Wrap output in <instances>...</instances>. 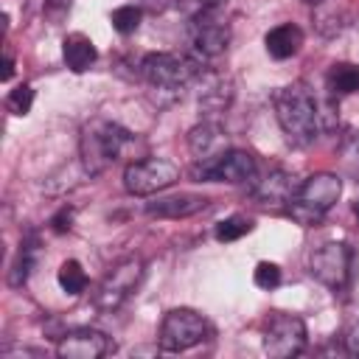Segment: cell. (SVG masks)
<instances>
[{"instance_id": "29", "label": "cell", "mask_w": 359, "mask_h": 359, "mask_svg": "<svg viewBox=\"0 0 359 359\" xmlns=\"http://www.w3.org/2000/svg\"><path fill=\"white\" fill-rule=\"evenodd\" d=\"M171 3H174V0H137V6H140L143 11H149V14H163Z\"/></svg>"}, {"instance_id": "23", "label": "cell", "mask_w": 359, "mask_h": 359, "mask_svg": "<svg viewBox=\"0 0 359 359\" xmlns=\"http://www.w3.org/2000/svg\"><path fill=\"white\" fill-rule=\"evenodd\" d=\"M140 20H143V8H140V6H118V8L112 11V17H109L112 28H115L118 34H123V36L135 34L137 25H140Z\"/></svg>"}, {"instance_id": "30", "label": "cell", "mask_w": 359, "mask_h": 359, "mask_svg": "<svg viewBox=\"0 0 359 359\" xmlns=\"http://www.w3.org/2000/svg\"><path fill=\"white\" fill-rule=\"evenodd\" d=\"M11 73H14V59H11V53H6V59H3V73H0V79H3V81H8V79H11Z\"/></svg>"}, {"instance_id": "11", "label": "cell", "mask_w": 359, "mask_h": 359, "mask_svg": "<svg viewBox=\"0 0 359 359\" xmlns=\"http://www.w3.org/2000/svg\"><path fill=\"white\" fill-rule=\"evenodd\" d=\"M180 180V168L171 160L163 157H146V160H135L123 168V188L132 196H151L165 191L168 185H174Z\"/></svg>"}, {"instance_id": "5", "label": "cell", "mask_w": 359, "mask_h": 359, "mask_svg": "<svg viewBox=\"0 0 359 359\" xmlns=\"http://www.w3.org/2000/svg\"><path fill=\"white\" fill-rule=\"evenodd\" d=\"M143 272H146V264L140 255H126L121 261H115L107 275L98 280L95 292H93V303L98 311H115L121 309L129 294L137 289V283L143 280Z\"/></svg>"}, {"instance_id": "19", "label": "cell", "mask_w": 359, "mask_h": 359, "mask_svg": "<svg viewBox=\"0 0 359 359\" xmlns=\"http://www.w3.org/2000/svg\"><path fill=\"white\" fill-rule=\"evenodd\" d=\"M36 261H39V238H36V233H28V236L20 241L17 258H14L11 269H8V283H11V286H22V283L31 278Z\"/></svg>"}, {"instance_id": "15", "label": "cell", "mask_w": 359, "mask_h": 359, "mask_svg": "<svg viewBox=\"0 0 359 359\" xmlns=\"http://www.w3.org/2000/svg\"><path fill=\"white\" fill-rule=\"evenodd\" d=\"M292 194H294V185H292V177L286 174V171H280V168H272V171H266L264 177H252V182H250V196L258 202V205H289V199H292Z\"/></svg>"}, {"instance_id": "32", "label": "cell", "mask_w": 359, "mask_h": 359, "mask_svg": "<svg viewBox=\"0 0 359 359\" xmlns=\"http://www.w3.org/2000/svg\"><path fill=\"white\" fill-rule=\"evenodd\" d=\"M353 216H356V222H359V199L353 202Z\"/></svg>"}, {"instance_id": "25", "label": "cell", "mask_w": 359, "mask_h": 359, "mask_svg": "<svg viewBox=\"0 0 359 359\" xmlns=\"http://www.w3.org/2000/svg\"><path fill=\"white\" fill-rule=\"evenodd\" d=\"M31 104H34V87L31 84H17L8 93V98H6V107L14 115H28L31 112Z\"/></svg>"}, {"instance_id": "3", "label": "cell", "mask_w": 359, "mask_h": 359, "mask_svg": "<svg viewBox=\"0 0 359 359\" xmlns=\"http://www.w3.org/2000/svg\"><path fill=\"white\" fill-rule=\"evenodd\" d=\"M132 137L135 135L129 129H123L121 123L107 121V118H93L90 123H84L81 140H79L84 174H90V177L104 174L123 154V149L132 143Z\"/></svg>"}, {"instance_id": "27", "label": "cell", "mask_w": 359, "mask_h": 359, "mask_svg": "<svg viewBox=\"0 0 359 359\" xmlns=\"http://www.w3.org/2000/svg\"><path fill=\"white\" fill-rule=\"evenodd\" d=\"M73 219H76V210H73L70 205H62V208L53 213V219H50V230H53V233H70Z\"/></svg>"}, {"instance_id": "33", "label": "cell", "mask_w": 359, "mask_h": 359, "mask_svg": "<svg viewBox=\"0 0 359 359\" xmlns=\"http://www.w3.org/2000/svg\"><path fill=\"white\" fill-rule=\"evenodd\" d=\"M303 3H309V6H320V3H325V0H303Z\"/></svg>"}, {"instance_id": "9", "label": "cell", "mask_w": 359, "mask_h": 359, "mask_svg": "<svg viewBox=\"0 0 359 359\" xmlns=\"http://www.w3.org/2000/svg\"><path fill=\"white\" fill-rule=\"evenodd\" d=\"M309 342L306 334V323L297 314H286V311H272L264 323V351L275 359H289L303 353Z\"/></svg>"}, {"instance_id": "16", "label": "cell", "mask_w": 359, "mask_h": 359, "mask_svg": "<svg viewBox=\"0 0 359 359\" xmlns=\"http://www.w3.org/2000/svg\"><path fill=\"white\" fill-rule=\"evenodd\" d=\"M205 208H208V199L199 194H171V196H160V199L149 202L146 213L157 216V219H188Z\"/></svg>"}, {"instance_id": "24", "label": "cell", "mask_w": 359, "mask_h": 359, "mask_svg": "<svg viewBox=\"0 0 359 359\" xmlns=\"http://www.w3.org/2000/svg\"><path fill=\"white\" fill-rule=\"evenodd\" d=\"M252 230V219H247V216H227V219H222L219 224H216V230H213V236L219 238V241H236V238H241V236H247Z\"/></svg>"}, {"instance_id": "13", "label": "cell", "mask_w": 359, "mask_h": 359, "mask_svg": "<svg viewBox=\"0 0 359 359\" xmlns=\"http://www.w3.org/2000/svg\"><path fill=\"white\" fill-rule=\"evenodd\" d=\"M196 84H199V109L208 118H219L233 101V81L219 70H202Z\"/></svg>"}, {"instance_id": "26", "label": "cell", "mask_w": 359, "mask_h": 359, "mask_svg": "<svg viewBox=\"0 0 359 359\" xmlns=\"http://www.w3.org/2000/svg\"><path fill=\"white\" fill-rule=\"evenodd\" d=\"M252 280H255L258 289H266L269 292V289H275L280 283V266L272 264V261H261L255 266V272H252Z\"/></svg>"}, {"instance_id": "8", "label": "cell", "mask_w": 359, "mask_h": 359, "mask_svg": "<svg viewBox=\"0 0 359 359\" xmlns=\"http://www.w3.org/2000/svg\"><path fill=\"white\" fill-rule=\"evenodd\" d=\"M309 272L317 278L323 286L342 292L351 283L353 272V250L342 241H325L309 255Z\"/></svg>"}, {"instance_id": "35", "label": "cell", "mask_w": 359, "mask_h": 359, "mask_svg": "<svg viewBox=\"0 0 359 359\" xmlns=\"http://www.w3.org/2000/svg\"><path fill=\"white\" fill-rule=\"evenodd\" d=\"M356 182H359V180H356Z\"/></svg>"}, {"instance_id": "21", "label": "cell", "mask_w": 359, "mask_h": 359, "mask_svg": "<svg viewBox=\"0 0 359 359\" xmlns=\"http://www.w3.org/2000/svg\"><path fill=\"white\" fill-rule=\"evenodd\" d=\"M56 280H59L62 292H65V294H73V297L87 289V272L81 269V264H79L76 258H70V261H65V264L59 266Z\"/></svg>"}, {"instance_id": "4", "label": "cell", "mask_w": 359, "mask_h": 359, "mask_svg": "<svg viewBox=\"0 0 359 359\" xmlns=\"http://www.w3.org/2000/svg\"><path fill=\"white\" fill-rule=\"evenodd\" d=\"M342 194V180L339 174H331V171H320V174H311L306 177L292 199H289V216L294 222H300L303 227H311V224H320L323 216L337 205Z\"/></svg>"}, {"instance_id": "7", "label": "cell", "mask_w": 359, "mask_h": 359, "mask_svg": "<svg viewBox=\"0 0 359 359\" xmlns=\"http://www.w3.org/2000/svg\"><path fill=\"white\" fill-rule=\"evenodd\" d=\"M185 34H188V45H191L194 56H199V59H213V56L224 53L230 45V25L219 17V8L202 6L188 20Z\"/></svg>"}, {"instance_id": "1", "label": "cell", "mask_w": 359, "mask_h": 359, "mask_svg": "<svg viewBox=\"0 0 359 359\" xmlns=\"http://www.w3.org/2000/svg\"><path fill=\"white\" fill-rule=\"evenodd\" d=\"M272 104H275V118H278L280 132L289 146L306 149L317 140V135L323 132L320 107H317V95L309 90V84L294 81V84L280 87L272 95Z\"/></svg>"}, {"instance_id": "2", "label": "cell", "mask_w": 359, "mask_h": 359, "mask_svg": "<svg viewBox=\"0 0 359 359\" xmlns=\"http://www.w3.org/2000/svg\"><path fill=\"white\" fill-rule=\"evenodd\" d=\"M199 73H202V59L188 53L160 50V53H146L140 59V76L163 104L182 98V93L199 79Z\"/></svg>"}, {"instance_id": "18", "label": "cell", "mask_w": 359, "mask_h": 359, "mask_svg": "<svg viewBox=\"0 0 359 359\" xmlns=\"http://www.w3.org/2000/svg\"><path fill=\"white\" fill-rule=\"evenodd\" d=\"M62 59H65V65L73 73H84V70H90L95 65L98 50H95V45H93L90 36H84V34H67L62 39Z\"/></svg>"}, {"instance_id": "17", "label": "cell", "mask_w": 359, "mask_h": 359, "mask_svg": "<svg viewBox=\"0 0 359 359\" xmlns=\"http://www.w3.org/2000/svg\"><path fill=\"white\" fill-rule=\"evenodd\" d=\"M264 45H266V53L272 59H292L303 48V31L294 22H280V25L266 31Z\"/></svg>"}, {"instance_id": "6", "label": "cell", "mask_w": 359, "mask_h": 359, "mask_svg": "<svg viewBox=\"0 0 359 359\" xmlns=\"http://www.w3.org/2000/svg\"><path fill=\"white\" fill-rule=\"evenodd\" d=\"M258 174V163L244 149H224L216 157L196 160L191 165L194 182H227V185H250Z\"/></svg>"}, {"instance_id": "28", "label": "cell", "mask_w": 359, "mask_h": 359, "mask_svg": "<svg viewBox=\"0 0 359 359\" xmlns=\"http://www.w3.org/2000/svg\"><path fill=\"white\" fill-rule=\"evenodd\" d=\"M345 351L353 353V356H359V323H353L348 328V334H345Z\"/></svg>"}, {"instance_id": "31", "label": "cell", "mask_w": 359, "mask_h": 359, "mask_svg": "<svg viewBox=\"0 0 359 359\" xmlns=\"http://www.w3.org/2000/svg\"><path fill=\"white\" fill-rule=\"evenodd\" d=\"M227 0H199V6H208V8H222Z\"/></svg>"}, {"instance_id": "14", "label": "cell", "mask_w": 359, "mask_h": 359, "mask_svg": "<svg viewBox=\"0 0 359 359\" xmlns=\"http://www.w3.org/2000/svg\"><path fill=\"white\" fill-rule=\"evenodd\" d=\"M188 149H191L194 160H208V157H216L224 149H230L227 146V132L219 123V118H205L202 123H196L188 132Z\"/></svg>"}, {"instance_id": "22", "label": "cell", "mask_w": 359, "mask_h": 359, "mask_svg": "<svg viewBox=\"0 0 359 359\" xmlns=\"http://www.w3.org/2000/svg\"><path fill=\"white\" fill-rule=\"evenodd\" d=\"M339 160L345 174H351L353 180H359V132L351 129L342 140H339Z\"/></svg>"}, {"instance_id": "20", "label": "cell", "mask_w": 359, "mask_h": 359, "mask_svg": "<svg viewBox=\"0 0 359 359\" xmlns=\"http://www.w3.org/2000/svg\"><path fill=\"white\" fill-rule=\"evenodd\" d=\"M325 90L334 98L353 95L359 90V65L353 62H334L325 73Z\"/></svg>"}, {"instance_id": "12", "label": "cell", "mask_w": 359, "mask_h": 359, "mask_svg": "<svg viewBox=\"0 0 359 359\" xmlns=\"http://www.w3.org/2000/svg\"><path fill=\"white\" fill-rule=\"evenodd\" d=\"M112 342L104 331H95V328H73L67 331L59 345H56V353L62 359H101L104 353H109Z\"/></svg>"}, {"instance_id": "10", "label": "cell", "mask_w": 359, "mask_h": 359, "mask_svg": "<svg viewBox=\"0 0 359 359\" xmlns=\"http://www.w3.org/2000/svg\"><path fill=\"white\" fill-rule=\"evenodd\" d=\"M205 337H208V323L202 314H196L194 309H171L160 323L157 345L163 351L180 353L199 345Z\"/></svg>"}, {"instance_id": "34", "label": "cell", "mask_w": 359, "mask_h": 359, "mask_svg": "<svg viewBox=\"0 0 359 359\" xmlns=\"http://www.w3.org/2000/svg\"><path fill=\"white\" fill-rule=\"evenodd\" d=\"M56 3H67V0H56Z\"/></svg>"}]
</instances>
